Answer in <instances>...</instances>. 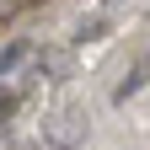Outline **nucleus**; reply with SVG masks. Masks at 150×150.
Returning <instances> with one entry per match:
<instances>
[{
  "label": "nucleus",
  "mask_w": 150,
  "mask_h": 150,
  "mask_svg": "<svg viewBox=\"0 0 150 150\" xmlns=\"http://www.w3.org/2000/svg\"><path fill=\"white\" fill-rule=\"evenodd\" d=\"M145 81H150V54H145V59H139L134 70L123 75V81H118V91H112V102H129V97H134V91H139Z\"/></svg>",
  "instance_id": "obj_1"
},
{
  "label": "nucleus",
  "mask_w": 150,
  "mask_h": 150,
  "mask_svg": "<svg viewBox=\"0 0 150 150\" xmlns=\"http://www.w3.org/2000/svg\"><path fill=\"white\" fill-rule=\"evenodd\" d=\"M22 59H32V43H27V38H16V43H6V48H0V75H11L16 64H22Z\"/></svg>",
  "instance_id": "obj_2"
},
{
  "label": "nucleus",
  "mask_w": 150,
  "mask_h": 150,
  "mask_svg": "<svg viewBox=\"0 0 150 150\" xmlns=\"http://www.w3.org/2000/svg\"><path fill=\"white\" fill-rule=\"evenodd\" d=\"M107 27H112V22H107V16H86V22H81V27H75V32H70V43H97V38H102Z\"/></svg>",
  "instance_id": "obj_3"
},
{
  "label": "nucleus",
  "mask_w": 150,
  "mask_h": 150,
  "mask_svg": "<svg viewBox=\"0 0 150 150\" xmlns=\"http://www.w3.org/2000/svg\"><path fill=\"white\" fill-rule=\"evenodd\" d=\"M16 102H22L16 91H0V118H11V112H16Z\"/></svg>",
  "instance_id": "obj_4"
}]
</instances>
